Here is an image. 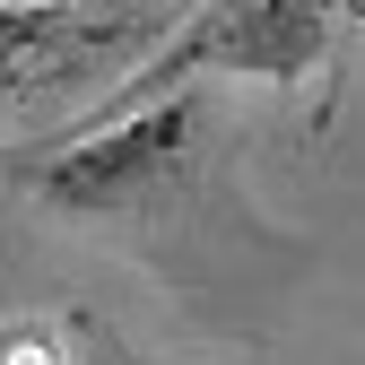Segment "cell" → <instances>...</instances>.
I'll return each instance as SVG.
<instances>
[{
    "mask_svg": "<svg viewBox=\"0 0 365 365\" xmlns=\"http://www.w3.org/2000/svg\"><path fill=\"white\" fill-rule=\"evenodd\" d=\"M331 53V0H209L200 18H182V35L165 43V53H148L140 70H130L113 96H96V113H87V130L105 122H130L165 105L174 87L192 78H313Z\"/></svg>",
    "mask_w": 365,
    "mask_h": 365,
    "instance_id": "obj_1",
    "label": "cell"
},
{
    "mask_svg": "<svg viewBox=\"0 0 365 365\" xmlns=\"http://www.w3.org/2000/svg\"><path fill=\"white\" fill-rule=\"evenodd\" d=\"M165 35H182L174 0H26V9H0V78L18 96H70L87 70L122 53L148 61V43Z\"/></svg>",
    "mask_w": 365,
    "mask_h": 365,
    "instance_id": "obj_2",
    "label": "cell"
},
{
    "mask_svg": "<svg viewBox=\"0 0 365 365\" xmlns=\"http://www.w3.org/2000/svg\"><path fill=\"white\" fill-rule=\"evenodd\" d=\"M192 140H200V96H165L130 122H105L87 140H61L53 157H35V192L53 209H130L182 174Z\"/></svg>",
    "mask_w": 365,
    "mask_h": 365,
    "instance_id": "obj_3",
    "label": "cell"
},
{
    "mask_svg": "<svg viewBox=\"0 0 365 365\" xmlns=\"http://www.w3.org/2000/svg\"><path fill=\"white\" fill-rule=\"evenodd\" d=\"M0 365H61V339L43 322H0Z\"/></svg>",
    "mask_w": 365,
    "mask_h": 365,
    "instance_id": "obj_4",
    "label": "cell"
},
{
    "mask_svg": "<svg viewBox=\"0 0 365 365\" xmlns=\"http://www.w3.org/2000/svg\"><path fill=\"white\" fill-rule=\"evenodd\" d=\"M96 365H122V356H96Z\"/></svg>",
    "mask_w": 365,
    "mask_h": 365,
    "instance_id": "obj_5",
    "label": "cell"
},
{
    "mask_svg": "<svg viewBox=\"0 0 365 365\" xmlns=\"http://www.w3.org/2000/svg\"><path fill=\"white\" fill-rule=\"evenodd\" d=\"M356 9H365V0H356Z\"/></svg>",
    "mask_w": 365,
    "mask_h": 365,
    "instance_id": "obj_6",
    "label": "cell"
}]
</instances>
